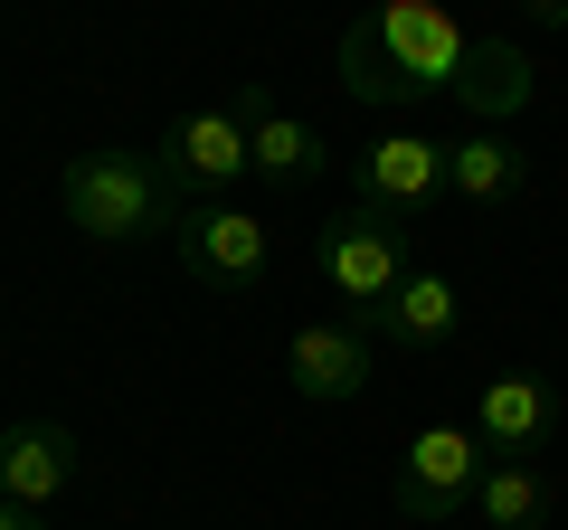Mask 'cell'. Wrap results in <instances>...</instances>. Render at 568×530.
<instances>
[{"label": "cell", "instance_id": "obj_1", "mask_svg": "<svg viewBox=\"0 0 568 530\" xmlns=\"http://www.w3.org/2000/svg\"><path fill=\"white\" fill-rule=\"evenodd\" d=\"M474 48L484 39L455 20L446 0H369L342 29V85L361 104H426V95L465 85Z\"/></svg>", "mask_w": 568, "mask_h": 530}, {"label": "cell", "instance_id": "obj_2", "mask_svg": "<svg viewBox=\"0 0 568 530\" xmlns=\"http://www.w3.org/2000/svg\"><path fill=\"white\" fill-rule=\"evenodd\" d=\"M58 200H67V227H85L95 246H142L181 227V190H171L162 152H77Z\"/></svg>", "mask_w": 568, "mask_h": 530}, {"label": "cell", "instance_id": "obj_3", "mask_svg": "<svg viewBox=\"0 0 568 530\" xmlns=\"http://www.w3.org/2000/svg\"><path fill=\"white\" fill-rule=\"evenodd\" d=\"M323 285L351 304V323H379V304L407 285V218L379 200H351L342 218L323 227Z\"/></svg>", "mask_w": 568, "mask_h": 530}, {"label": "cell", "instance_id": "obj_4", "mask_svg": "<svg viewBox=\"0 0 568 530\" xmlns=\"http://www.w3.org/2000/svg\"><path fill=\"white\" fill-rule=\"evenodd\" d=\"M484 436L465 427V417H436V427L407 436L398 455V521L407 530H446L455 511H474V492H484Z\"/></svg>", "mask_w": 568, "mask_h": 530}, {"label": "cell", "instance_id": "obj_5", "mask_svg": "<svg viewBox=\"0 0 568 530\" xmlns=\"http://www.w3.org/2000/svg\"><path fill=\"white\" fill-rule=\"evenodd\" d=\"M246 123H256V85H246L237 104H200V114H181L162 133V171L181 200H219V190H237L246 171Z\"/></svg>", "mask_w": 568, "mask_h": 530}, {"label": "cell", "instance_id": "obj_6", "mask_svg": "<svg viewBox=\"0 0 568 530\" xmlns=\"http://www.w3.org/2000/svg\"><path fill=\"white\" fill-rule=\"evenodd\" d=\"M171 246H181V265L200 275V285H219V294L265 285V265H275V237H265V218H246V208H227V200L181 208Z\"/></svg>", "mask_w": 568, "mask_h": 530}, {"label": "cell", "instance_id": "obj_7", "mask_svg": "<svg viewBox=\"0 0 568 530\" xmlns=\"http://www.w3.org/2000/svg\"><path fill=\"white\" fill-rule=\"evenodd\" d=\"M284 388L304 408H351L369 388V332L361 323H304L284 342Z\"/></svg>", "mask_w": 568, "mask_h": 530}, {"label": "cell", "instance_id": "obj_8", "mask_svg": "<svg viewBox=\"0 0 568 530\" xmlns=\"http://www.w3.org/2000/svg\"><path fill=\"white\" fill-rule=\"evenodd\" d=\"M77 492V436L48 427V417H20V427H0V502H67Z\"/></svg>", "mask_w": 568, "mask_h": 530}, {"label": "cell", "instance_id": "obj_9", "mask_svg": "<svg viewBox=\"0 0 568 530\" xmlns=\"http://www.w3.org/2000/svg\"><path fill=\"white\" fill-rule=\"evenodd\" d=\"M549 427H559V388H549L540 369H503V379L474 388V436H484L493 455H540Z\"/></svg>", "mask_w": 568, "mask_h": 530}, {"label": "cell", "instance_id": "obj_10", "mask_svg": "<svg viewBox=\"0 0 568 530\" xmlns=\"http://www.w3.org/2000/svg\"><path fill=\"white\" fill-rule=\"evenodd\" d=\"M436 190H446V143L388 133V143H369V152H361V200H379V208H398V218H417Z\"/></svg>", "mask_w": 568, "mask_h": 530}, {"label": "cell", "instance_id": "obj_11", "mask_svg": "<svg viewBox=\"0 0 568 530\" xmlns=\"http://www.w3.org/2000/svg\"><path fill=\"white\" fill-rule=\"evenodd\" d=\"M455 323H465V304H455V275H436V265H407V285L379 304V323H369V342H398V350H436L455 342Z\"/></svg>", "mask_w": 568, "mask_h": 530}, {"label": "cell", "instance_id": "obj_12", "mask_svg": "<svg viewBox=\"0 0 568 530\" xmlns=\"http://www.w3.org/2000/svg\"><path fill=\"white\" fill-rule=\"evenodd\" d=\"M246 162H256V181L304 190L313 171H323V133H313L304 114H284V104H265V95H256V123H246Z\"/></svg>", "mask_w": 568, "mask_h": 530}, {"label": "cell", "instance_id": "obj_13", "mask_svg": "<svg viewBox=\"0 0 568 530\" xmlns=\"http://www.w3.org/2000/svg\"><path fill=\"white\" fill-rule=\"evenodd\" d=\"M521 181H530V152H521V143H503V133H465V143H446V190H455L465 208L511 200Z\"/></svg>", "mask_w": 568, "mask_h": 530}, {"label": "cell", "instance_id": "obj_14", "mask_svg": "<svg viewBox=\"0 0 568 530\" xmlns=\"http://www.w3.org/2000/svg\"><path fill=\"white\" fill-rule=\"evenodd\" d=\"M474 511H484V530H549V473L530 455H493Z\"/></svg>", "mask_w": 568, "mask_h": 530}, {"label": "cell", "instance_id": "obj_15", "mask_svg": "<svg viewBox=\"0 0 568 530\" xmlns=\"http://www.w3.org/2000/svg\"><path fill=\"white\" fill-rule=\"evenodd\" d=\"M455 104H465L474 123L521 114V104H530V58L511 39H484V48H474V67H465V85H455Z\"/></svg>", "mask_w": 568, "mask_h": 530}, {"label": "cell", "instance_id": "obj_16", "mask_svg": "<svg viewBox=\"0 0 568 530\" xmlns=\"http://www.w3.org/2000/svg\"><path fill=\"white\" fill-rule=\"evenodd\" d=\"M530 20H549V29H568V0H521Z\"/></svg>", "mask_w": 568, "mask_h": 530}, {"label": "cell", "instance_id": "obj_17", "mask_svg": "<svg viewBox=\"0 0 568 530\" xmlns=\"http://www.w3.org/2000/svg\"><path fill=\"white\" fill-rule=\"evenodd\" d=\"M0 530H39V511H29V502H0Z\"/></svg>", "mask_w": 568, "mask_h": 530}]
</instances>
